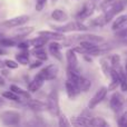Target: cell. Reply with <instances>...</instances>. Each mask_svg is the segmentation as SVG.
<instances>
[{"label":"cell","instance_id":"6da1fadb","mask_svg":"<svg viewBox=\"0 0 127 127\" xmlns=\"http://www.w3.org/2000/svg\"><path fill=\"white\" fill-rule=\"evenodd\" d=\"M126 8H127V0H116L112 6L108 7L106 10H104L103 13L100 15L104 25L106 26L108 22L114 20V18L116 16H118L119 13L123 12Z\"/></svg>","mask_w":127,"mask_h":127},{"label":"cell","instance_id":"7a4b0ae2","mask_svg":"<svg viewBox=\"0 0 127 127\" xmlns=\"http://www.w3.org/2000/svg\"><path fill=\"white\" fill-rule=\"evenodd\" d=\"M50 27L54 30H57L63 33H68V32H84V31H88L90 27L88 25L84 24V22L79 21V20H72V21H66L63 22V25L59 26H54L50 25Z\"/></svg>","mask_w":127,"mask_h":127},{"label":"cell","instance_id":"3957f363","mask_svg":"<svg viewBox=\"0 0 127 127\" xmlns=\"http://www.w3.org/2000/svg\"><path fill=\"white\" fill-rule=\"evenodd\" d=\"M47 112L54 117H58L60 115V105H59V95L58 90L53 89L46 98Z\"/></svg>","mask_w":127,"mask_h":127},{"label":"cell","instance_id":"277c9868","mask_svg":"<svg viewBox=\"0 0 127 127\" xmlns=\"http://www.w3.org/2000/svg\"><path fill=\"white\" fill-rule=\"evenodd\" d=\"M30 17L28 15H20L16 16V17L9 18L3 21L0 22V27H3L7 29H12V28H18L20 26H25L27 22H29Z\"/></svg>","mask_w":127,"mask_h":127},{"label":"cell","instance_id":"5b68a950","mask_svg":"<svg viewBox=\"0 0 127 127\" xmlns=\"http://www.w3.org/2000/svg\"><path fill=\"white\" fill-rule=\"evenodd\" d=\"M21 115L17 110H4L0 114V121L6 126H17L19 125Z\"/></svg>","mask_w":127,"mask_h":127},{"label":"cell","instance_id":"8992f818","mask_svg":"<svg viewBox=\"0 0 127 127\" xmlns=\"http://www.w3.org/2000/svg\"><path fill=\"white\" fill-rule=\"evenodd\" d=\"M97 4H98V2H97L96 0H88V1L84 4L81 10L76 15V20L85 22L88 18H90L93 16L95 9L97 8Z\"/></svg>","mask_w":127,"mask_h":127},{"label":"cell","instance_id":"52a82bcc","mask_svg":"<svg viewBox=\"0 0 127 127\" xmlns=\"http://www.w3.org/2000/svg\"><path fill=\"white\" fill-rule=\"evenodd\" d=\"M126 103V98L121 92H114L109 98V107L115 114H119L123 110Z\"/></svg>","mask_w":127,"mask_h":127},{"label":"cell","instance_id":"ba28073f","mask_svg":"<svg viewBox=\"0 0 127 127\" xmlns=\"http://www.w3.org/2000/svg\"><path fill=\"white\" fill-rule=\"evenodd\" d=\"M58 72H59V67L56 64H49L48 66L41 68L39 72H37L45 81L48 80H54L56 77L58 76Z\"/></svg>","mask_w":127,"mask_h":127},{"label":"cell","instance_id":"9c48e42d","mask_svg":"<svg viewBox=\"0 0 127 127\" xmlns=\"http://www.w3.org/2000/svg\"><path fill=\"white\" fill-rule=\"evenodd\" d=\"M108 92H109L108 88L105 87V86L98 88V89L96 90V93L94 94V96L90 98L89 103H88V108H89V109H94V108H96L100 103H103V101L105 100L106 96H107Z\"/></svg>","mask_w":127,"mask_h":127},{"label":"cell","instance_id":"30bf717a","mask_svg":"<svg viewBox=\"0 0 127 127\" xmlns=\"http://www.w3.org/2000/svg\"><path fill=\"white\" fill-rule=\"evenodd\" d=\"M62 48H63V45L59 44V41H57V40H51L50 42H48V53L55 59H57L58 62H64Z\"/></svg>","mask_w":127,"mask_h":127},{"label":"cell","instance_id":"8fae6325","mask_svg":"<svg viewBox=\"0 0 127 127\" xmlns=\"http://www.w3.org/2000/svg\"><path fill=\"white\" fill-rule=\"evenodd\" d=\"M66 63H67V68H72V69H79V62L77 57V53L74 50V48H68L65 53Z\"/></svg>","mask_w":127,"mask_h":127},{"label":"cell","instance_id":"7c38bea8","mask_svg":"<svg viewBox=\"0 0 127 127\" xmlns=\"http://www.w3.org/2000/svg\"><path fill=\"white\" fill-rule=\"evenodd\" d=\"M37 35L42 36L47 38L48 40H57V41H63L65 39V33L59 32L57 30H40L37 32Z\"/></svg>","mask_w":127,"mask_h":127},{"label":"cell","instance_id":"4fadbf2b","mask_svg":"<svg viewBox=\"0 0 127 127\" xmlns=\"http://www.w3.org/2000/svg\"><path fill=\"white\" fill-rule=\"evenodd\" d=\"M18 28L19 29H17V30L13 32V36H12V38L17 40V42L19 41V40L25 39L26 37H28L30 33H32L33 31H35V27H32V26H29V27L20 26V27H18Z\"/></svg>","mask_w":127,"mask_h":127},{"label":"cell","instance_id":"5bb4252c","mask_svg":"<svg viewBox=\"0 0 127 127\" xmlns=\"http://www.w3.org/2000/svg\"><path fill=\"white\" fill-rule=\"evenodd\" d=\"M65 89H66V94H67L69 99H75L81 93L78 86L75 83H72V81L68 80V79H66V81H65Z\"/></svg>","mask_w":127,"mask_h":127},{"label":"cell","instance_id":"9a60e30c","mask_svg":"<svg viewBox=\"0 0 127 127\" xmlns=\"http://www.w3.org/2000/svg\"><path fill=\"white\" fill-rule=\"evenodd\" d=\"M26 105L33 112H42V110H47L46 107V101L39 100V99H32L29 98L26 100Z\"/></svg>","mask_w":127,"mask_h":127},{"label":"cell","instance_id":"2e32d148","mask_svg":"<svg viewBox=\"0 0 127 127\" xmlns=\"http://www.w3.org/2000/svg\"><path fill=\"white\" fill-rule=\"evenodd\" d=\"M127 26V13H123L121 15L119 13L118 16L114 18L113 20V25H112V30L113 31H117L119 29H123Z\"/></svg>","mask_w":127,"mask_h":127},{"label":"cell","instance_id":"e0dca14e","mask_svg":"<svg viewBox=\"0 0 127 127\" xmlns=\"http://www.w3.org/2000/svg\"><path fill=\"white\" fill-rule=\"evenodd\" d=\"M44 83H45L44 79H42L38 74H36L35 77L28 83V90L30 93H37L38 90L44 86Z\"/></svg>","mask_w":127,"mask_h":127},{"label":"cell","instance_id":"ac0fdd59","mask_svg":"<svg viewBox=\"0 0 127 127\" xmlns=\"http://www.w3.org/2000/svg\"><path fill=\"white\" fill-rule=\"evenodd\" d=\"M50 16H51V19H53L54 21L60 22V24L68 21V19H69V16H68V13L66 12L65 10L60 9V8L54 9V10L51 11V15Z\"/></svg>","mask_w":127,"mask_h":127},{"label":"cell","instance_id":"d6986e66","mask_svg":"<svg viewBox=\"0 0 127 127\" xmlns=\"http://www.w3.org/2000/svg\"><path fill=\"white\" fill-rule=\"evenodd\" d=\"M30 54L35 56L36 59L38 60H41V62H47L48 60V53L46 51L45 47H33Z\"/></svg>","mask_w":127,"mask_h":127},{"label":"cell","instance_id":"ffe728a7","mask_svg":"<svg viewBox=\"0 0 127 127\" xmlns=\"http://www.w3.org/2000/svg\"><path fill=\"white\" fill-rule=\"evenodd\" d=\"M30 51L29 50H21L16 55V60L19 65L22 66H28L29 62H30Z\"/></svg>","mask_w":127,"mask_h":127},{"label":"cell","instance_id":"44dd1931","mask_svg":"<svg viewBox=\"0 0 127 127\" xmlns=\"http://www.w3.org/2000/svg\"><path fill=\"white\" fill-rule=\"evenodd\" d=\"M1 96L3 98L8 99V100H11V101H16V103H19V104H24V100L21 97L19 96L18 94H16L15 92L12 90H7V92H2L1 93Z\"/></svg>","mask_w":127,"mask_h":127},{"label":"cell","instance_id":"7402d4cb","mask_svg":"<svg viewBox=\"0 0 127 127\" xmlns=\"http://www.w3.org/2000/svg\"><path fill=\"white\" fill-rule=\"evenodd\" d=\"M99 65H100V68H101V71L103 74L105 75V77H109L110 75V71H112V64H110V60H108L107 58H100L99 60Z\"/></svg>","mask_w":127,"mask_h":127},{"label":"cell","instance_id":"603a6c76","mask_svg":"<svg viewBox=\"0 0 127 127\" xmlns=\"http://www.w3.org/2000/svg\"><path fill=\"white\" fill-rule=\"evenodd\" d=\"M29 42H30V46L31 47H45L46 45H48L49 40L47 39V38L42 37V36L37 35V37L30 39V40H29Z\"/></svg>","mask_w":127,"mask_h":127},{"label":"cell","instance_id":"cb8c5ba5","mask_svg":"<svg viewBox=\"0 0 127 127\" xmlns=\"http://www.w3.org/2000/svg\"><path fill=\"white\" fill-rule=\"evenodd\" d=\"M10 90H12V92H15L16 94H18L21 98H24L25 100L31 98V95H30V92H29V90L22 89L21 87H19V86H17V85H11L10 86Z\"/></svg>","mask_w":127,"mask_h":127},{"label":"cell","instance_id":"d4e9b609","mask_svg":"<svg viewBox=\"0 0 127 127\" xmlns=\"http://www.w3.org/2000/svg\"><path fill=\"white\" fill-rule=\"evenodd\" d=\"M78 87L81 93H87L88 90L92 88V81L88 78H86V77L81 76L78 81Z\"/></svg>","mask_w":127,"mask_h":127},{"label":"cell","instance_id":"484cf974","mask_svg":"<svg viewBox=\"0 0 127 127\" xmlns=\"http://www.w3.org/2000/svg\"><path fill=\"white\" fill-rule=\"evenodd\" d=\"M110 64H112V68L116 69L117 71H122L124 69V67L122 66V59H121V56L119 55H112L110 56Z\"/></svg>","mask_w":127,"mask_h":127},{"label":"cell","instance_id":"4316f807","mask_svg":"<svg viewBox=\"0 0 127 127\" xmlns=\"http://www.w3.org/2000/svg\"><path fill=\"white\" fill-rule=\"evenodd\" d=\"M94 127H106L108 126V123L103 118V117H90L89 118V125Z\"/></svg>","mask_w":127,"mask_h":127},{"label":"cell","instance_id":"83f0119b","mask_svg":"<svg viewBox=\"0 0 127 127\" xmlns=\"http://www.w3.org/2000/svg\"><path fill=\"white\" fill-rule=\"evenodd\" d=\"M0 46L4 47V48H11V47L17 46V40L13 39L12 37H3L0 40Z\"/></svg>","mask_w":127,"mask_h":127},{"label":"cell","instance_id":"f1b7e54d","mask_svg":"<svg viewBox=\"0 0 127 127\" xmlns=\"http://www.w3.org/2000/svg\"><path fill=\"white\" fill-rule=\"evenodd\" d=\"M115 1H116V0H100V1L98 2V4H97L96 9H99V10L104 11V10H106L108 7L112 6Z\"/></svg>","mask_w":127,"mask_h":127},{"label":"cell","instance_id":"f546056e","mask_svg":"<svg viewBox=\"0 0 127 127\" xmlns=\"http://www.w3.org/2000/svg\"><path fill=\"white\" fill-rule=\"evenodd\" d=\"M16 47H17L18 49H20V50H29V48H30V42H29V40L22 39L17 42V46Z\"/></svg>","mask_w":127,"mask_h":127},{"label":"cell","instance_id":"4dcf8cb0","mask_svg":"<svg viewBox=\"0 0 127 127\" xmlns=\"http://www.w3.org/2000/svg\"><path fill=\"white\" fill-rule=\"evenodd\" d=\"M59 118H58V125H59L60 127H64V126H70L71 125V122H69V119L67 118V116L64 114H60Z\"/></svg>","mask_w":127,"mask_h":127},{"label":"cell","instance_id":"1f68e13d","mask_svg":"<svg viewBox=\"0 0 127 127\" xmlns=\"http://www.w3.org/2000/svg\"><path fill=\"white\" fill-rule=\"evenodd\" d=\"M4 65H6V68H8V69H17L19 67V64L17 63V60H12V59H6L4 60Z\"/></svg>","mask_w":127,"mask_h":127},{"label":"cell","instance_id":"d6a6232c","mask_svg":"<svg viewBox=\"0 0 127 127\" xmlns=\"http://www.w3.org/2000/svg\"><path fill=\"white\" fill-rule=\"evenodd\" d=\"M117 124H118L119 126H122V127H126L127 126V110L118 118Z\"/></svg>","mask_w":127,"mask_h":127},{"label":"cell","instance_id":"836d02e7","mask_svg":"<svg viewBox=\"0 0 127 127\" xmlns=\"http://www.w3.org/2000/svg\"><path fill=\"white\" fill-rule=\"evenodd\" d=\"M46 3H47V0H36V6H35L36 10L39 11V12L42 11V9L45 8Z\"/></svg>","mask_w":127,"mask_h":127},{"label":"cell","instance_id":"e575fe53","mask_svg":"<svg viewBox=\"0 0 127 127\" xmlns=\"http://www.w3.org/2000/svg\"><path fill=\"white\" fill-rule=\"evenodd\" d=\"M42 63H44V62L37 59L36 62H33L32 64H30V65H29V68H30V69H36V68H39V67H41Z\"/></svg>","mask_w":127,"mask_h":127},{"label":"cell","instance_id":"d590c367","mask_svg":"<svg viewBox=\"0 0 127 127\" xmlns=\"http://www.w3.org/2000/svg\"><path fill=\"white\" fill-rule=\"evenodd\" d=\"M7 54H8V50H7L4 47L0 46V56H4V55H7Z\"/></svg>","mask_w":127,"mask_h":127},{"label":"cell","instance_id":"8d00e7d4","mask_svg":"<svg viewBox=\"0 0 127 127\" xmlns=\"http://www.w3.org/2000/svg\"><path fill=\"white\" fill-rule=\"evenodd\" d=\"M3 68H6V65H4V60H2L1 58H0V69H3Z\"/></svg>","mask_w":127,"mask_h":127},{"label":"cell","instance_id":"74e56055","mask_svg":"<svg viewBox=\"0 0 127 127\" xmlns=\"http://www.w3.org/2000/svg\"><path fill=\"white\" fill-rule=\"evenodd\" d=\"M4 85H6V81H4L3 77L0 75V86H4Z\"/></svg>","mask_w":127,"mask_h":127},{"label":"cell","instance_id":"f35d334b","mask_svg":"<svg viewBox=\"0 0 127 127\" xmlns=\"http://www.w3.org/2000/svg\"><path fill=\"white\" fill-rule=\"evenodd\" d=\"M124 71H125V75L127 76V59L125 62V65H124Z\"/></svg>","mask_w":127,"mask_h":127},{"label":"cell","instance_id":"ab89813d","mask_svg":"<svg viewBox=\"0 0 127 127\" xmlns=\"http://www.w3.org/2000/svg\"><path fill=\"white\" fill-rule=\"evenodd\" d=\"M4 104V100H3V97L0 96V105H3Z\"/></svg>","mask_w":127,"mask_h":127},{"label":"cell","instance_id":"60d3db41","mask_svg":"<svg viewBox=\"0 0 127 127\" xmlns=\"http://www.w3.org/2000/svg\"><path fill=\"white\" fill-rule=\"evenodd\" d=\"M3 37H6V35H4V33L2 32V31H0V40H1Z\"/></svg>","mask_w":127,"mask_h":127},{"label":"cell","instance_id":"b9f144b4","mask_svg":"<svg viewBox=\"0 0 127 127\" xmlns=\"http://www.w3.org/2000/svg\"><path fill=\"white\" fill-rule=\"evenodd\" d=\"M58 0H51V2H53V3H55V2H57Z\"/></svg>","mask_w":127,"mask_h":127},{"label":"cell","instance_id":"7bdbcfd3","mask_svg":"<svg viewBox=\"0 0 127 127\" xmlns=\"http://www.w3.org/2000/svg\"><path fill=\"white\" fill-rule=\"evenodd\" d=\"M126 55H127V51H126Z\"/></svg>","mask_w":127,"mask_h":127},{"label":"cell","instance_id":"ee69618b","mask_svg":"<svg viewBox=\"0 0 127 127\" xmlns=\"http://www.w3.org/2000/svg\"><path fill=\"white\" fill-rule=\"evenodd\" d=\"M126 101H127V99H126Z\"/></svg>","mask_w":127,"mask_h":127}]
</instances>
